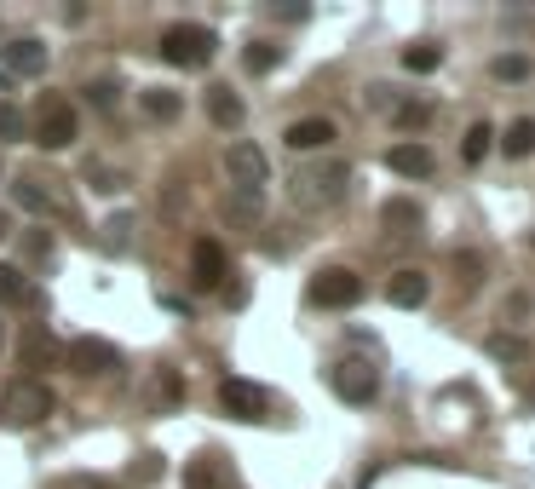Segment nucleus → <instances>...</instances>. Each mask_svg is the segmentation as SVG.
<instances>
[{
    "instance_id": "nucleus-30",
    "label": "nucleus",
    "mask_w": 535,
    "mask_h": 489,
    "mask_svg": "<svg viewBox=\"0 0 535 489\" xmlns=\"http://www.w3.org/2000/svg\"><path fill=\"white\" fill-rule=\"evenodd\" d=\"M432 121V104L426 98H409V104H397V127H426Z\"/></svg>"
},
{
    "instance_id": "nucleus-23",
    "label": "nucleus",
    "mask_w": 535,
    "mask_h": 489,
    "mask_svg": "<svg viewBox=\"0 0 535 489\" xmlns=\"http://www.w3.org/2000/svg\"><path fill=\"white\" fill-rule=\"evenodd\" d=\"M501 150H507L512 162H524V156H535V121H530V116L507 121V133H501Z\"/></svg>"
},
{
    "instance_id": "nucleus-17",
    "label": "nucleus",
    "mask_w": 535,
    "mask_h": 489,
    "mask_svg": "<svg viewBox=\"0 0 535 489\" xmlns=\"http://www.w3.org/2000/svg\"><path fill=\"white\" fill-rule=\"evenodd\" d=\"M208 116H213V127H242V116H248V104L231 93V87H208Z\"/></svg>"
},
{
    "instance_id": "nucleus-25",
    "label": "nucleus",
    "mask_w": 535,
    "mask_h": 489,
    "mask_svg": "<svg viewBox=\"0 0 535 489\" xmlns=\"http://www.w3.org/2000/svg\"><path fill=\"white\" fill-rule=\"evenodd\" d=\"M443 64V47H432V41H415V47H403V70L409 75H432Z\"/></svg>"
},
{
    "instance_id": "nucleus-3",
    "label": "nucleus",
    "mask_w": 535,
    "mask_h": 489,
    "mask_svg": "<svg viewBox=\"0 0 535 489\" xmlns=\"http://www.w3.org/2000/svg\"><path fill=\"white\" fill-rule=\"evenodd\" d=\"M47 415H52V392L41 380H29V374L0 392V420H6V426H41Z\"/></svg>"
},
{
    "instance_id": "nucleus-15",
    "label": "nucleus",
    "mask_w": 535,
    "mask_h": 489,
    "mask_svg": "<svg viewBox=\"0 0 535 489\" xmlns=\"http://www.w3.org/2000/svg\"><path fill=\"white\" fill-rule=\"evenodd\" d=\"M334 139H340V133H334V121H328V116H305V121H294V127L282 133L288 150H328Z\"/></svg>"
},
{
    "instance_id": "nucleus-35",
    "label": "nucleus",
    "mask_w": 535,
    "mask_h": 489,
    "mask_svg": "<svg viewBox=\"0 0 535 489\" xmlns=\"http://www.w3.org/2000/svg\"><path fill=\"white\" fill-rule=\"evenodd\" d=\"M6 236H12V213L0 208V242H6Z\"/></svg>"
},
{
    "instance_id": "nucleus-31",
    "label": "nucleus",
    "mask_w": 535,
    "mask_h": 489,
    "mask_svg": "<svg viewBox=\"0 0 535 489\" xmlns=\"http://www.w3.org/2000/svg\"><path fill=\"white\" fill-rule=\"evenodd\" d=\"M87 185H93V190H121L127 179H121L116 167H104V162H87Z\"/></svg>"
},
{
    "instance_id": "nucleus-20",
    "label": "nucleus",
    "mask_w": 535,
    "mask_h": 489,
    "mask_svg": "<svg viewBox=\"0 0 535 489\" xmlns=\"http://www.w3.org/2000/svg\"><path fill=\"white\" fill-rule=\"evenodd\" d=\"M0 305H35V282L24 277V265L0 259Z\"/></svg>"
},
{
    "instance_id": "nucleus-2",
    "label": "nucleus",
    "mask_w": 535,
    "mask_h": 489,
    "mask_svg": "<svg viewBox=\"0 0 535 489\" xmlns=\"http://www.w3.org/2000/svg\"><path fill=\"white\" fill-rule=\"evenodd\" d=\"M351 185V167L346 162H323V167H305L294 173V202L300 208H334Z\"/></svg>"
},
{
    "instance_id": "nucleus-14",
    "label": "nucleus",
    "mask_w": 535,
    "mask_h": 489,
    "mask_svg": "<svg viewBox=\"0 0 535 489\" xmlns=\"http://www.w3.org/2000/svg\"><path fill=\"white\" fill-rule=\"evenodd\" d=\"M386 167H392L397 179H432V150H426V144H392V150H386Z\"/></svg>"
},
{
    "instance_id": "nucleus-11",
    "label": "nucleus",
    "mask_w": 535,
    "mask_h": 489,
    "mask_svg": "<svg viewBox=\"0 0 535 489\" xmlns=\"http://www.w3.org/2000/svg\"><path fill=\"white\" fill-rule=\"evenodd\" d=\"M12 196H18V208H29V213H58L70 208V196L58 190V179H41V173H24L18 185H12Z\"/></svg>"
},
{
    "instance_id": "nucleus-36",
    "label": "nucleus",
    "mask_w": 535,
    "mask_h": 489,
    "mask_svg": "<svg viewBox=\"0 0 535 489\" xmlns=\"http://www.w3.org/2000/svg\"><path fill=\"white\" fill-rule=\"evenodd\" d=\"M0 351H6V323H0Z\"/></svg>"
},
{
    "instance_id": "nucleus-29",
    "label": "nucleus",
    "mask_w": 535,
    "mask_h": 489,
    "mask_svg": "<svg viewBox=\"0 0 535 489\" xmlns=\"http://www.w3.org/2000/svg\"><path fill=\"white\" fill-rule=\"evenodd\" d=\"M484 346H489V357H501V363H524V351H530L518 334H489Z\"/></svg>"
},
{
    "instance_id": "nucleus-28",
    "label": "nucleus",
    "mask_w": 535,
    "mask_h": 489,
    "mask_svg": "<svg viewBox=\"0 0 535 489\" xmlns=\"http://www.w3.org/2000/svg\"><path fill=\"white\" fill-rule=\"evenodd\" d=\"M489 75H495V81H530V58H524V52H501V58L489 64Z\"/></svg>"
},
{
    "instance_id": "nucleus-10",
    "label": "nucleus",
    "mask_w": 535,
    "mask_h": 489,
    "mask_svg": "<svg viewBox=\"0 0 535 489\" xmlns=\"http://www.w3.org/2000/svg\"><path fill=\"white\" fill-rule=\"evenodd\" d=\"M219 403H225V415H236V420H265L271 415V392L259 386V380H225L219 386Z\"/></svg>"
},
{
    "instance_id": "nucleus-16",
    "label": "nucleus",
    "mask_w": 535,
    "mask_h": 489,
    "mask_svg": "<svg viewBox=\"0 0 535 489\" xmlns=\"http://www.w3.org/2000/svg\"><path fill=\"white\" fill-rule=\"evenodd\" d=\"M139 110H144L150 121H179V116H185V98L173 93V87H144V93H139Z\"/></svg>"
},
{
    "instance_id": "nucleus-34",
    "label": "nucleus",
    "mask_w": 535,
    "mask_h": 489,
    "mask_svg": "<svg viewBox=\"0 0 535 489\" xmlns=\"http://www.w3.org/2000/svg\"><path fill=\"white\" fill-rule=\"evenodd\" d=\"M0 139H24V116L12 104H0Z\"/></svg>"
},
{
    "instance_id": "nucleus-5",
    "label": "nucleus",
    "mask_w": 535,
    "mask_h": 489,
    "mask_svg": "<svg viewBox=\"0 0 535 489\" xmlns=\"http://www.w3.org/2000/svg\"><path fill=\"white\" fill-rule=\"evenodd\" d=\"M64 363H70L81 380H110V374L121 369V351L110 346V340H93V334H81V340H70V346H64Z\"/></svg>"
},
{
    "instance_id": "nucleus-24",
    "label": "nucleus",
    "mask_w": 535,
    "mask_h": 489,
    "mask_svg": "<svg viewBox=\"0 0 535 489\" xmlns=\"http://www.w3.org/2000/svg\"><path fill=\"white\" fill-rule=\"evenodd\" d=\"M489 144H495V127H489V121H472V127H466V139H461V162L478 167L489 156Z\"/></svg>"
},
{
    "instance_id": "nucleus-1",
    "label": "nucleus",
    "mask_w": 535,
    "mask_h": 489,
    "mask_svg": "<svg viewBox=\"0 0 535 489\" xmlns=\"http://www.w3.org/2000/svg\"><path fill=\"white\" fill-rule=\"evenodd\" d=\"M213 58H219V35L208 24H173L162 35V64L173 70H208Z\"/></svg>"
},
{
    "instance_id": "nucleus-33",
    "label": "nucleus",
    "mask_w": 535,
    "mask_h": 489,
    "mask_svg": "<svg viewBox=\"0 0 535 489\" xmlns=\"http://www.w3.org/2000/svg\"><path fill=\"white\" fill-rule=\"evenodd\" d=\"M116 93H121V87H116V81H110V75H98L93 87H87V98H93L98 110H110V104H116Z\"/></svg>"
},
{
    "instance_id": "nucleus-6",
    "label": "nucleus",
    "mask_w": 535,
    "mask_h": 489,
    "mask_svg": "<svg viewBox=\"0 0 535 489\" xmlns=\"http://www.w3.org/2000/svg\"><path fill=\"white\" fill-rule=\"evenodd\" d=\"M357 300H363V277H357V271H346V265L317 271V282H311V305H323V311H351Z\"/></svg>"
},
{
    "instance_id": "nucleus-19",
    "label": "nucleus",
    "mask_w": 535,
    "mask_h": 489,
    "mask_svg": "<svg viewBox=\"0 0 535 489\" xmlns=\"http://www.w3.org/2000/svg\"><path fill=\"white\" fill-rule=\"evenodd\" d=\"M24 369H41V363H52V357H58V340H52V328L47 323H29L24 328Z\"/></svg>"
},
{
    "instance_id": "nucleus-22",
    "label": "nucleus",
    "mask_w": 535,
    "mask_h": 489,
    "mask_svg": "<svg viewBox=\"0 0 535 489\" xmlns=\"http://www.w3.org/2000/svg\"><path fill=\"white\" fill-rule=\"evenodd\" d=\"M380 225L392 236H415V225H420V208L409 202V196H392L386 208H380Z\"/></svg>"
},
{
    "instance_id": "nucleus-26",
    "label": "nucleus",
    "mask_w": 535,
    "mask_h": 489,
    "mask_svg": "<svg viewBox=\"0 0 535 489\" xmlns=\"http://www.w3.org/2000/svg\"><path fill=\"white\" fill-rule=\"evenodd\" d=\"M242 64H248V75H271L282 64V47H271V41H248Z\"/></svg>"
},
{
    "instance_id": "nucleus-4",
    "label": "nucleus",
    "mask_w": 535,
    "mask_h": 489,
    "mask_svg": "<svg viewBox=\"0 0 535 489\" xmlns=\"http://www.w3.org/2000/svg\"><path fill=\"white\" fill-rule=\"evenodd\" d=\"M75 139H81L75 104L64 93H47V98H41V110H35V144H47V150H70Z\"/></svg>"
},
{
    "instance_id": "nucleus-12",
    "label": "nucleus",
    "mask_w": 535,
    "mask_h": 489,
    "mask_svg": "<svg viewBox=\"0 0 535 489\" xmlns=\"http://www.w3.org/2000/svg\"><path fill=\"white\" fill-rule=\"evenodd\" d=\"M328 386L340 403H374L380 397V374L363 369V363H340V369H328Z\"/></svg>"
},
{
    "instance_id": "nucleus-27",
    "label": "nucleus",
    "mask_w": 535,
    "mask_h": 489,
    "mask_svg": "<svg viewBox=\"0 0 535 489\" xmlns=\"http://www.w3.org/2000/svg\"><path fill=\"white\" fill-rule=\"evenodd\" d=\"M219 478H225V466L213 461V455H202L196 466H185V489H219Z\"/></svg>"
},
{
    "instance_id": "nucleus-9",
    "label": "nucleus",
    "mask_w": 535,
    "mask_h": 489,
    "mask_svg": "<svg viewBox=\"0 0 535 489\" xmlns=\"http://www.w3.org/2000/svg\"><path fill=\"white\" fill-rule=\"evenodd\" d=\"M225 277H231L225 242H219V236H196V242H190V282H196V288H219Z\"/></svg>"
},
{
    "instance_id": "nucleus-32",
    "label": "nucleus",
    "mask_w": 535,
    "mask_h": 489,
    "mask_svg": "<svg viewBox=\"0 0 535 489\" xmlns=\"http://www.w3.org/2000/svg\"><path fill=\"white\" fill-rule=\"evenodd\" d=\"M478 271H484V265H478V254H455V282H461L466 294L478 288Z\"/></svg>"
},
{
    "instance_id": "nucleus-7",
    "label": "nucleus",
    "mask_w": 535,
    "mask_h": 489,
    "mask_svg": "<svg viewBox=\"0 0 535 489\" xmlns=\"http://www.w3.org/2000/svg\"><path fill=\"white\" fill-rule=\"evenodd\" d=\"M225 179L242 185V190H265V179H271V156H265L254 139H236L231 150H225Z\"/></svg>"
},
{
    "instance_id": "nucleus-18",
    "label": "nucleus",
    "mask_w": 535,
    "mask_h": 489,
    "mask_svg": "<svg viewBox=\"0 0 535 489\" xmlns=\"http://www.w3.org/2000/svg\"><path fill=\"white\" fill-rule=\"evenodd\" d=\"M225 213H231L236 225H259V219H265V190L231 185V190H225Z\"/></svg>"
},
{
    "instance_id": "nucleus-8",
    "label": "nucleus",
    "mask_w": 535,
    "mask_h": 489,
    "mask_svg": "<svg viewBox=\"0 0 535 489\" xmlns=\"http://www.w3.org/2000/svg\"><path fill=\"white\" fill-rule=\"evenodd\" d=\"M47 58H52L47 41H35V35H18V41H6V47H0V70L18 75V81H35V75H47Z\"/></svg>"
},
{
    "instance_id": "nucleus-21",
    "label": "nucleus",
    "mask_w": 535,
    "mask_h": 489,
    "mask_svg": "<svg viewBox=\"0 0 535 489\" xmlns=\"http://www.w3.org/2000/svg\"><path fill=\"white\" fill-rule=\"evenodd\" d=\"M98 248H104V254H127V248H133V213H110V219L98 225Z\"/></svg>"
},
{
    "instance_id": "nucleus-13",
    "label": "nucleus",
    "mask_w": 535,
    "mask_h": 489,
    "mask_svg": "<svg viewBox=\"0 0 535 489\" xmlns=\"http://www.w3.org/2000/svg\"><path fill=\"white\" fill-rule=\"evenodd\" d=\"M426 294H432V277H426V271H415V265L392 271V282H386V300H392L397 311H415V305H426Z\"/></svg>"
}]
</instances>
